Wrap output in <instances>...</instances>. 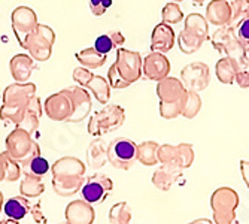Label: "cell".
<instances>
[{"instance_id": "obj_7", "label": "cell", "mask_w": 249, "mask_h": 224, "mask_svg": "<svg viewBox=\"0 0 249 224\" xmlns=\"http://www.w3.org/2000/svg\"><path fill=\"white\" fill-rule=\"evenodd\" d=\"M107 162L120 170H128L138 162V144L127 138H117L107 147Z\"/></svg>"}, {"instance_id": "obj_10", "label": "cell", "mask_w": 249, "mask_h": 224, "mask_svg": "<svg viewBox=\"0 0 249 224\" xmlns=\"http://www.w3.org/2000/svg\"><path fill=\"white\" fill-rule=\"evenodd\" d=\"M114 190V181L106 175H91L85 179V183L81 188V196L85 202L91 205L103 204L105 199Z\"/></svg>"}, {"instance_id": "obj_24", "label": "cell", "mask_w": 249, "mask_h": 224, "mask_svg": "<svg viewBox=\"0 0 249 224\" xmlns=\"http://www.w3.org/2000/svg\"><path fill=\"white\" fill-rule=\"evenodd\" d=\"M107 144L97 138L87 148V163L93 170L102 169L107 163Z\"/></svg>"}, {"instance_id": "obj_26", "label": "cell", "mask_w": 249, "mask_h": 224, "mask_svg": "<svg viewBox=\"0 0 249 224\" xmlns=\"http://www.w3.org/2000/svg\"><path fill=\"white\" fill-rule=\"evenodd\" d=\"M45 191V184L40 176L32 175L29 172H22V179L19 184V193L27 199H36Z\"/></svg>"}, {"instance_id": "obj_57", "label": "cell", "mask_w": 249, "mask_h": 224, "mask_svg": "<svg viewBox=\"0 0 249 224\" xmlns=\"http://www.w3.org/2000/svg\"><path fill=\"white\" fill-rule=\"evenodd\" d=\"M58 224H67V223H58Z\"/></svg>"}, {"instance_id": "obj_23", "label": "cell", "mask_w": 249, "mask_h": 224, "mask_svg": "<svg viewBox=\"0 0 249 224\" xmlns=\"http://www.w3.org/2000/svg\"><path fill=\"white\" fill-rule=\"evenodd\" d=\"M182 176V169L179 168H173V166H164L161 165V168H158L154 173H152V184L161 191H169L173 184L178 181V179Z\"/></svg>"}, {"instance_id": "obj_37", "label": "cell", "mask_w": 249, "mask_h": 224, "mask_svg": "<svg viewBox=\"0 0 249 224\" xmlns=\"http://www.w3.org/2000/svg\"><path fill=\"white\" fill-rule=\"evenodd\" d=\"M185 97L175 100V102H160V115L164 120H173V118L179 117L180 114H182Z\"/></svg>"}, {"instance_id": "obj_49", "label": "cell", "mask_w": 249, "mask_h": 224, "mask_svg": "<svg viewBox=\"0 0 249 224\" xmlns=\"http://www.w3.org/2000/svg\"><path fill=\"white\" fill-rule=\"evenodd\" d=\"M239 166H240V173H242L243 181L246 187L249 188V160H240Z\"/></svg>"}, {"instance_id": "obj_27", "label": "cell", "mask_w": 249, "mask_h": 224, "mask_svg": "<svg viewBox=\"0 0 249 224\" xmlns=\"http://www.w3.org/2000/svg\"><path fill=\"white\" fill-rule=\"evenodd\" d=\"M3 212L8 218L19 221L30 212V202L24 196H14L3 204Z\"/></svg>"}, {"instance_id": "obj_52", "label": "cell", "mask_w": 249, "mask_h": 224, "mask_svg": "<svg viewBox=\"0 0 249 224\" xmlns=\"http://www.w3.org/2000/svg\"><path fill=\"white\" fill-rule=\"evenodd\" d=\"M0 224H19L18 220H14V218H6L3 221H0Z\"/></svg>"}, {"instance_id": "obj_33", "label": "cell", "mask_w": 249, "mask_h": 224, "mask_svg": "<svg viewBox=\"0 0 249 224\" xmlns=\"http://www.w3.org/2000/svg\"><path fill=\"white\" fill-rule=\"evenodd\" d=\"M203 106L201 97L198 96L197 92H191V90H187V97H185V103H184V109H182V117H185L187 120H193L194 117L198 115V112Z\"/></svg>"}, {"instance_id": "obj_20", "label": "cell", "mask_w": 249, "mask_h": 224, "mask_svg": "<svg viewBox=\"0 0 249 224\" xmlns=\"http://www.w3.org/2000/svg\"><path fill=\"white\" fill-rule=\"evenodd\" d=\"M36 67L37 64L30 54H17L9 61V72L15 82H27Z\"/></svg>"}, {"instance_id": "obj_19", "label": "cell", "mask_w": 249, "mask_h": 224, "mask_svg": "<svg viewBox=\"0 0 249 224\" xmlns=\"http://www.w3.org/2000/svg\"><path fill=\"white\" fill-rule=\"evenodd\" d=\"M155 93L158 99H160V102H175L187 96V88L180 79L173 76H166L164 79L157 82Z\"/></svg>"}, {"instance_id": "obj_32", "label": "cell", "mask_w": 249, "mask_h": 224, "mask_svg": "<svg viewBox=\"0 0 249 224\" xmlns=\"http://www.w3.org/2000/svg\"><path fill=\"white\" fill-rule=\"evenodd\" d=\"M131 218V208L127 202H118L109 209L107 214L109 224H130Z\"/></svg>"}, {"instance_id": "obj_3", "label": "cell", "mask_w": 249, "mask_h": 224, "mask_svg": "<svg viewBox=\"0 0 249 224\" xmlns=\"http://www.w3.org/2000/svg\"><path fill=\"white\" fill-rule=\"evenodd\" d=\"M240 204L237 191L231 187H219L211 196V208L215 224H233Z\"/></svg>"}, {"instance_id": "obj_55", "label": "cell", "mask_w": 249, "mask_h": 224, "mask_svg": "<svg viewBox=\"0 0 249 224\" xmlns=\"http://www.w3.org/2000/svg\"><path fill=\"white\" fill-rule=\"evenodd\" d=\"M170 2H175V3H180V2H184V0H170Z\"/></svg>"}, {"instance_id": "obj_11", "label": "cell", "mask_w": 249, "mask_h": 224, "mask_svg": "<svg viewBox=\"0 0 249 224\" xmlns=\"http://www.w3.org/2000/svg\"><path fill=\"white\" fill-rule=\"evenodd\" d=\"M180 81L185 85L187 90L191 92H203L206 90L211 81V71L209 66L203 61H194L187 64L182 71H180Z\"/></svg>"}, {"instance_id": "obj_18", "label": "cell", "mask_w": 249, "mask_h": 224, "mask_svg": "<svg viewBox=\"0 0 249 224\" xmlns=\"http://www.w3.org/2000/svg\"><path fill=\"white\" fill-rule=\"evenodd\" d=\"M176 42V35L173 32V29L170 27V24H166V22H160L152 29L151 33V51L154 53H169Z\"/></svg>"}, {"instance_id": "obj_48", "label": "cell", "mask_w": 249, "mask_h": 224, "mask_svg": "<svg viewBox=\"0 0 249 224\" xmlns=\"http://www.w3.org/2000/svg\"><path fill=\"white\" fill-rule=\"evenodd\" d=\"M234 82H236L237 87H240V88H249V71H248V69L239 71V72L236 74Z\"/></svg>"}, {"instance_id": "obj_8", "label": "cell", "mask_w": 249, "mask_h": 224, "mask_svg": "<svg viewBox=\"0 0 249 224\" xmlns=\"http://www.w3.org/2000/svg\"><path fill=\"white\" fill-rule=\"evenodd\" d=\"M114 66L128 85L142 78V56L138 51L118 48Z\"/></svg>"}, {"instance_id": "obj_31", "label": "cell", "mask_w": 249, "mask_h": 224, "mask_svg": "<svg viewBox=\"0 0 249 224\" xmlns=\"http://www.w3.org/2000/svg\"><path fill=\"white\" fill-rule=\"evenodd\" d=\"M158 145L154 141H145L138 145V162L143 166H155L158 163Z\"/></svg>"}, {"instance_id": "obj_2", "label": "cell", "mask_w": 249, "mask_h": 224, "mask_svg": "<svg viewBox=\"0 0 249 224\" xmlns=\"http://www.w3.org/2000/svg\"><path fill=\"white\" fill-rule=\"evenodd\" d=\"M212 47L215 51L225 54V57H229L234 61L239 71H245L249 66V57L248 51L243 48V45L237 40L236 37V29L230 26H222L215 33L209 37Z\"/></svg>"}, {"instance_id": "obj_38", "label": "cell", "mask_w": 249, "mask_h": 224, "mask_svg": "<svg viewBox=\"0 0 249 224\" xmlns=\"http://www.w3.org/2000/svg\"><path fill=\"white\" fill-rule=\"evenodd\" d=\"M230 8H231V19H230V27H237V24L245 19L246 11L249 8V0H227Z\"/></svg>"}, {"instance_id": "obj_39", "label": "cell", "mask_w": 249, "mask_h": 224, "mask_svg": "<svg viewBox=\"0 0 249 224\" xmlns=\"http://www.w3.org/2000/svg\"><path fill=\"white\" fill-rule=\"evenodd\" d=\"M178 147V168L179 169H188L194 163V148L191 144L182 142L176 145Z\"/></svg>"}, {"instance_id": "obj_4", "label": "cell", "mask_w": 249, "mask_h": 224, "mask_svg": "<svg viewBox=\"0 0 249 224\" xmlns=\"http://www.w3.org/2000/svg\"><path fill=\"white\" fill-rule=\"evenodd\" d=\"M125 121V111L120 105H106L94 112L88 121V133L94 138H100L106 133L115 131Z\"/></svg>"}, {"instance_id": "obj_22", "label": "cell", "mask_w": 249, "mask_h": 224, "mask_svg": "<svg viewBox=\"0 0 249 224\" xmlns=\"http://www.w3.org/2000/svg\"><path fill=\"white\" fill-rule=\"evenodd\" d=\"M42 112H43V108H42V102L37 96H33L32 100L29 102V105L26 106V112H24V117L22 120L15 126V127H19L22 130H26L27 133L33 134L37 131L39 129V123H40V117H42Z\"/></svg>"}, {"instance_id": "obj_54", "label": "cell", "mask_w": 249, "mask_h": 224, "mask_svg": "<svg viewBox=\"0 0 249 224\" xmlns=\"http://www.w3.org/2000/svg\"><path fill=\"white\" fill-rule=\"evenodd\" d=\"M193 2H194L196 5H203V3L206 2V0H193Z\"/></svg>"}, {"instance_id": "obj_50", "label": "cell", "mask_w": 249, "mask_h": 224, "mask_svg": "<svg viewBox=\"0 0 249 224\" xmlns=\"http://www.w3.org/2000/svg\"><path fill=\"white\" fill-rule=\"evenodd\" d=\"M187 224H215V223L208 220V218H197V220H193V221H190Z\"/></svg>"}, {"instance_id": "obj_56", "label": "cell", "mask_w": 249, "mask_h": 224, "mask_svg": "<svg viewBox=\"0 0 249 224\" xmlns=\"http://www.w3.org/2000/svg\"><path fill=\"white\" fill-rule=\"evenodd\" d=\"M245 18H249V8H248V11H246V15H245Z\"/></svg>"}, {"instance_id": "obj_40", "label": "cell", "mask_w": 249, "mask_h": 224, "mask_svg": "<svg viewBox=\"0 0 249 224\" xmlns=\"http://www.w3.org/2000/svg\"><path fill=\"white\" fill-rule=\"evenodd\" d=\"M161 22H166V24H178L184 19V12L182 9L179 8V3H175V2H170L167 3L163 11H161Z\"/></svg>"}, {"instance_id": "obj_51", "label": "cell", "mask_w": 249, "mask_h": 224, "mask_svg": "<svg viewBox=\"0 0 249 224\" xmlns=\"http://www.w3.org/2000/svg\"><path fill=\"white\" fill-rule=\"evenodd\" d=\"M5 181V166H3V160L0 157V183Z\"/></svg>"}, {"instance_id": "obj_28", "label": "cell", "mask_w": 249, "mask_h": 224, "mask_svg": "<svg viewBox=\"0 0 249 224\" xmlns=\"http://www.w3.org/2000/svg\"><path fill=\"white\" fill-rule=\"evenodd\" d=\"M237 72H239L237 66L229 57L219 58L218 63L215 64V74H216V78L221 84H225V85L234 84V78H236Z\"/></svg>"}, {"instance_id": "obj_44", "label": "cell", "mask_w": 249, "mask_h": 224, "mask_svg": "<svg viewBox=\"0 0 249 224\" xmlns=\"http://www.w3.org/2000/svg\"><path fill=\"white\" fill-rule=\"evenodd\" d=\"M107 81H109V84H110V88L123 90V88L130 87V85L124 81V78L117 72V69H115V66H114V64H112V66L109 67V71H107Z\"/></svg>"}, {"instance_id": "obj_21", "label": "cell", "mask_w": 249, "mask_h": 224, "mask_svg": "<svg viewBox=\"0 0 249 224\" xmlns=\"http://www.w3.org/2000/svg\"><path fill=\"white\" fill-rule=\"evenodd\" d=\"M206 19L215 27L229 26L231 19V8L227 0H212L206 8Z\"/></svg>"}, {"instance_id": "obj_35", "label": "cell", "mask_w": 249, "mask_h": 224, "mask_svg": "<svg viewBox=\"0 0 249 224\" xmlns=\"http://www.w3.org/2000/svg\"><path fill=\"white\" fill-rule=\"evenodd\" d=\"M0 157H2L3 166H5V181H9V183L18 181V179L21 178V175H22L21 165L17 160H14L6 151L0 152Z\"/></svg>"}, {"instance_id": "obj_9", "label": "cell", "mask_w": 249, "mask_h": 224, "mask_svg": "<svg viewBox=\"0 0 249 224\" xmlns=\"http://www.w3.org/2000/svg\"><path fill=\"white\" fill-rule=\"evenodd\" d=\"M11 24L14 35L21 48H26V42L30 33L39 24L36 12L29 6H18L11 14Z\"/></svg>"}, {"instance_id": "obj_12", "label": "cell", "mask_w": 249, "mask_h": 224, "mask_svg": "<svg viewBox=\"0 0 249 224\" xmlns=\"http://www.w3.org/2000/svg\"><path fill=\"white\" fill-rule=\"evenodd\" d=\"M43 112L47 117L57 123H67L73 114V102L63 90L51 94L43 103Z\"/></svg>"}, {"instance_id": "obj_5", "label": "cell", "mask_w": 249, "mask_h": 224, "mask_svg": "<svg viewBox=\"0 0 249 224\" xmlns=\"http://www.w3.org/2000/svg\"><path fill=\"white\" fill-rule=\"evenodd\" d=\"M6 152L17 160L21 166L26 165L35 155L40 154L39 144L32 138V134L22 130L19 127H15L6 138Z\"/></svg>"}, {"instance_id": "obj_29", "label": "cell", "mask_w": 249, "mask_h": 224, "mask_svg": "<svg viewBox=\"0 0 249 224\" xmlns=\"http://www.w3.org/2000/svg\"><path fill=\"white\" fill-rule=\"evenodd\" d=\"M76 60L81 63L82 67H87V69H99L106 63V56L100 54L99 51H96L94 47L91 48H85L76 53Z\"/></svg>"}, {"instance_id": "obj_43", "label": "cell", "mask_w": 249, "mask_h": 224, "mask_svg": "<svg viewBox=\"0 0 249 224\" xmlns=\"http://www.w3.org/2000/svg\"><path fill=\"white\" fill-rule=\"evenodd\" d=\"M236 37L243 45V48L249 51V18L242 19L236 27Z\"/></svg>"}, {"instance_id": "obj_41", "label": "cell", "mask_w": 249, "mask_h": 224, "mask_svg": "<svg viewBox=\"0 0 249 224\" xmlns=\"http://www.w3.org/2000/svg\"><path fill=\"white\" fill-rule=\"evenodd\" d=\"M24 112H26V108L2 105L0 106V120L5 123H12L17 126L22 120V117H24Z\"/></svg>"}, {"instance_id": "obj_13", "label": "cell", "mask_w": 249, "mask_h": 224, "mask_svg": "<svg viewBox=\"0 0 249 224\" xmlns=\"http://www.w3.org/2000/svg\"><path fill=\"white\" fill-rule=\"evenodd\" d=\"M170 61L163 53H149L142 58V76L148 81H161L170 74Z\"/></svg>"}, {"instance_id": "obj_45", "label": "cell", "mask_w": 249, "mask_h": 224, "mask_svg": "<svg viewBox=\"0 0 249 224\" xmlns=\"http://www.w3.org/2000/svg\"><path fill=\"white\" fill-rule=\"evenodd\" d=\"M112 6V0H89V9L94 17H102Z\"/></svg>"}, {"instance_id": "obj_30", "label": "cell", "mask_w": 249, "mask_h": 224, "mask_svg": "<svg viewBox=\"0 0 249 224\" xmlns=\"http://www.w3.org/2000/svg\"><path fill=\"white\" fill-rule=\"evenodd\" d=\"M84 183H85V176L76 179H53V188L61 197H71L78 191H81Z\"/></svg>"}, {"instance_id": "obj_34", "label": "cell", "mask_w": 249, "mask_h": 224, "mask_svg": "<svg viewBox=\"0 0 249 224\" xmlns=\"http://www.w3.org/2000/svg\"><path fill=\"white\" fill-rule=\"evenodd\" d=\"M21 169H22V172H29L32 175L42 178L43 175L48 173V170H51V166H50L48 160L43 159L42 154H39V155H35L33 159H30L26 165H22Z\"/></svg>"}, {"instance_id": "obj_42", "label": "cell", "mask_w": 249, "mask_h": 224, "mask_svg": "<svg viewBox=\"0 0 249 224\" xmlns=\"http://www.w3.org/2000/svg\"><path fill=\"white\" fill-rule=\"evenodd\" d=\"M94 48H96V51H99L100 54H105V56H107L112 50H117L115 43H114V39H112L110 33L100 35L94 40Z\"/></svg>"}, {"instance_id": "obj_15", "label": "cell", "mask_w": 249, "mask_h": 224, "mask_svg": "<svg viewBox=\"0 0 249 224\" xmlns=\"http://www.w3.org/2000/svg\"><path fill=\"white\" fill-rule=\"evenodd\" d=\"M33 96H36V84L14 82L5 88L2 94V105L26 108Z\"/></svg>"}, {"instance_id": "obj_25", "label": "cell", "mask_w": 249, "mask_h": 224, "mask_svg": "<svg viewBox=\"0 0 249 224\" xmlns=\"http://www.w3.org/2000/svg\"><path fill=\"white\" fill-rule=\"evenodd\" d=\"M84 88H87L88 92L96 97V100L99 103L107 105V102L110 99V84L106 78L93 74V76L85 82Z\"/></svg>"}, {"instance_id": "obj_36", "label": "cell", "mask_w": 249, "mask_h": 224, "mask_svg": "<svg viewBox=\"0 0 249 224\" xmlns=\"http://www.w3.org/2000/svg\"><path fill=\"white\" fill-rule=\"evenodd\" d=\"M158 163L178 168V147L170 144H163L158 147Z\"/></svg>"}, {"instance_id": "obj_53", "label": "cell", "mask_w": 249, "mask_h": 224, "mask_svg": "<svg viewBox=\"0 0 249 224\" xmlns=\"http://www.w3.org/2000/svg\"><path fill=\"white\" fill-rule=\"evenodd\" d=\"M2 209H3V193L0 191V212H2Z\"/></svg>"}, {"instance_id": "obj_47", "label": "cell", "mask_w": 249, "mask_h": 224, "mask_svg": "<svg viewBox=\"0 0 249 224\" xmlns=\"http://www.w3.org/2000/svg\"><path fill=\"white\" fill-rule=\"evenodd\" d=\"M30 214L37 224H48V218L45 217V214L40 208V202H36L35 205H30Z\"/></svg>"}, {"instance_id": "obj_6", "label": "cell", "mask_w": 249, "mask_h": 224, "mask_svg": "<svg viewBox=\"0 0 249 224\" xmlns=\"http://www.w3.org/2000/svg\"><path fill=\"white\" fill-rule=\"evenodd\" d=\"M55 43V33L47 24H37L36 29L30 33L26 42V51L35 61L43 63L50 60L53 54V47Z\"/></svg>"}, {"instance_id": "obj_46", "label": "cell", "mask_w": 249, "mask_h": 224, "mask_svg": "<svg viewBox=\"0 0 249 224\" xmlns=\"http://www.w3.org/2000/svg\"><path fill=\"white\" fill-rule=\"evenodd\" d=\"M73 81L78 84V85H81V87H84L85 85V82L93 76V72L89 71V69H87V67H76V69L73 71Z\"/></svg>"}, {"instance_id": "obj_14", "label": "cell", "mask_w": 249, "mask_h": 224, "mask_svg": "<svg viewBox=\"0 0 249 224\" xmlns=\"http://www.w3.org/2000/svg\"><path fill=\"white\" fill-rule=\"evenodd\" d=\"M63 92L73 102V114L67 123H81L85 120L91 111V94L88 90L81 85H72L64 88Z\"/></svg>"}, {"instance_id": "obj_1", "label": "cell", "mask_w": 249, "mask_h": 224, "mask_svg": "<svg viewBox=\"0 0 249 224\" xmlns=\"http://www.w3.org/2000/svg\"><path fill=\"white\" fill-rule=\"evenodd\" d=\"M209 39V22L205 15L201 14H190L185 17L184 29L178 36L179 50L184 54L197 53L205 40Z\"/></svg>"}, {"instance_id": "obj_17", "label": "cell", "mask_w": 249, "mask_h": 224, "mask_svg": "<svg viewBox=\"0 0 249 224\" xmlns=\"http://www.w3.org/2000/svg\"><path fill=\"white\" fill-rule=\"evenodd\" d=\"M64 217L67 224H93L96 221V211L91 204L84 199H76L66 206Z\"/></svg>"}, {"instance_id": "obj_16", "label": "cell", "mask_w": 249, "mask_h": 224, "mask_svg": "<svg viewBox=\"0 0 249 224\" xmlns=\"http://www.w3.org/2000/svg\"><path fill=\"white\" fill-rule=\"evenodd\" d=\"M87 166L78 157L66 155L58 159L51 166L53 179H73V178H84Z\"/></svg>"}]
</instances>
